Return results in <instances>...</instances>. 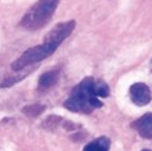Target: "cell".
<instances>
[{"mask_svg":"<svg viewBox=\"0 0 152 151\" xmlns=\"http://www.w3.org/2000/svg\"><path fill=\"white\" fill-rule=\"evenodd\" d=\"M94 78L83 79L72 90L70 98L65 102V108L73 112L91 113L94 109L102 108L103 103L98 99L93 90Z\"/></svg>","mask_w":152,"mask_h":151,"instance_id":"obj_1","label":"cell"},{"mask_svg":"<svg viewBox=\"0 0 152 151\" xmlns=\"http://www.w3.org/2000/svg\"><path fill=\"white\" fill-rule=\"evenodd\" d=\"M58 4L59 0H38L23 17L20 26L31 31L44 27L51 20Z\"/></svg>","mask_w":152,"mask_h":151,"instance_id":"obj_2","label":"cell"},{"mask_svg":"<svg viewBox=\"0 0 152 151\" xmlns=\"http://www.w3.org/2000/svg\"><path fill=\"white\" fill-rule=\"evenodd\" d=\"M58 47L51 45V44H46L44 43L42 45H38L34 47H31L28 50H26L13 64H12V69L14 71L21 70L26 66H31L38 62H41L44 59H46L47 57H50L51 54H53L56 52Z\"/></svg>","mask_w":152,"mask_h":151,"instance_id":"obj_3","label":"cell"},{"mask_svg":"<svg viewBox=\"0 0 152 151\" xmlns=\"http://www.w3.org/2000/svg\"><path fill=\"white\" fill-rule=\"evenodd\" d=\"M75 27H76V21L75 20H70V21H66V23H60V24L56 25L45 36L44 43L51 44V45L58 47L66 38L73 32Z\"/></svg>","mask_w":152,"mask_h":151,"instance_id":"obj_4","label":"cell"},{"mask_svg":"<svg viewBox=\"0 0 152 151\" xmlns=\"http://www.w3.org/2000/svg\"><path fill=\"white\" fill-rule=\"evenodd\" d=\"M130 97L133 104L138 106L148 105L152 98L150 87L144 83H134L130 87Z\"/></svg>","mask_w":152,"mask_h":151,"instance_id":"obj_5","label":"cell"},{"mask_svg":"<svg viewBox=\"0 0 152 151\" xmlns=\"http://www.w3.org/2000/svg\"><path fill=\"white\" fill-rule=\"evenodd\" d=\"M131 126L139 133L140 137L151 139L152 138V112L145 113L137 120H134Z\"/></svg>","mask_w":152,"mask_h":151,"instance_id":"obj_6","label":"cell"},{"mask_svg":"<svg viewBox=\"0 0 152 151\" xmlns=\"http://www.w3.org/2000/svg\"><path fill=\"white\" fill-rule=\"evenodd\" d=\"M58 80V71H48L39 78L38 90L39 91H46L51 89Z\"/></svg>","mask_w":152,"mask_h":151,"instance_id":"obj_7","label":"cell"},{"mask_svg":"<svg viewBox=\"0 0 152 151\" xmlns=\"http://www.w3.org/2000/svg\"><path fill=\"white\" fill-rule=\"evenodd\" d=\"M110 149V139L106 137H99L92 142H90L84 151H109Z\"/></svg>","mask_w":152,"mask_h":151,"instance_id":"obj_8","label":"cell"},{"mask_svg":"<svg viewBox=\"0 0 152 151\" xmlns=\"http://www.w3.org/2000/svg\"><path fill=\"white\" fill-rule=\"evenodd\" d=\"M93 90H94V93L97 97H109V95H110V89H109L107 84L100 79H98V80L94 79Z\"/></svg>","mask_w":152,"mask_h":151,"instance_id":"obj_9","label":"cell"},{"mask_svg":"<svg viewBox=\"0 0 152 151\" xmlns=\"http://www.w3.org/2000/svg\"><path fill=\"white\" fill-rule=\"evenodd\" d=\"M45 110V106L40 105V104H32V105H28L26 108H24V113L30 116V117H36V116H39L40 113Z\"/></svg>","mask_w":152,"mask_h":151,"instance_id":"obj_10","label":"cell"},{"mask_svg":"<svg viewBox=\"0 0 152 151\" xmlns=\"http://www.w3.org/2000/svg\"><path fill=\"white\" fill-rule=\"evenodd\" d=\"M60 120H61L60 117H57V116H50V117L44 122V126H45L46 129H48V130H53L54 128L58 126V124H59Z\"/></svg>","mask_w":152,"mask_h":151,"instance_id":"obj_11","label":"cell"},{"mask_svg":"<svg viewBox=\"0 0 152 151\" xmlns=\"http://www.w3.org/2000/svg\"><path fill=\"white\" fill-rule=\"evenodd\" d=\"M142 151H151V150H148V149H144V150H142Z\"/></svg>","mask_w":152,"mask_h":151,"instance_id":"obj_12","label":"cell"}]
</instances>
